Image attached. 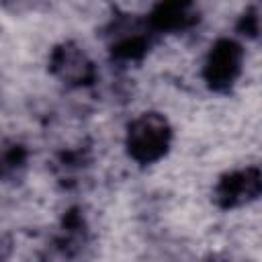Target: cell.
Wrapping results in <instances>:
<instances>
[{"instance_id": "1", "label": "cell", "mask_w": 262, "mask_h": 262, "mask_svg": "<svg viewBox=\"0 0 262 262\" xmlns=\"http://www.w3.org/2000/svg\"><path fill=\"white\" fill-rule=\"evenodd\" d=\"M166 143L164 125L160 121H141L133 131V151L139 158H154Z\"/></svg>"}]
</instances>
